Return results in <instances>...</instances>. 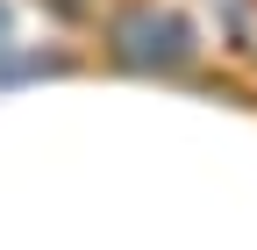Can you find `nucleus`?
<instances>
[{
  "label": "nucleus",
  "instance_id": "1",
  "mask_svg": "<svg viewBox=\"0 0 257 250\" xmlns=\"http://www.w3.org/2000/svg\"><path fill=\"white\" fill-rule=\"evenodd\" d=\"M114 50L128 65H186L193 57V29L179 15H157V8H128L114 22Z\"/></svg>",
  "mask_w": 257,
  "mask_h": 250
}]
</instances>
